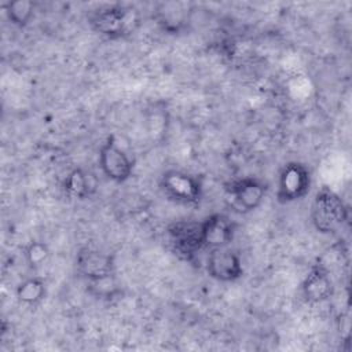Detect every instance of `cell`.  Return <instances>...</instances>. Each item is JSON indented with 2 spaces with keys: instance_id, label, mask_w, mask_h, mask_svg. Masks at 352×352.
<instances>
[{
  "instance_id": "cell-1",
  "label": "cell",
  "mask_w": 352,
  "mask_h": 352,
  "mask_svg": "<svg viewBox=\"0 0 352 352\" xmlns=\"http://www.w3.org/2000/svg\"><path fill=\"white\" fill-rule=\"evenodd\" d=\"M348 219V208L341 197L330 190V187H320L311 205V220L315 230L320 234H333Z\"/></svg>"
},
{
  "instance_id": "cell-2",
  "label": "cell",
  "mask_w": 352,
  "mask_h": 352,
  "mask_svg": "<svg viewBox=\"0 0 352 352\" xmlns=\"http://www.w3.org/2000/svg\"><path fill=\"white\" fill-rule=\"evenodd\" d=\"M133 11L131 7L121 4L102 7L89 15V25L100 36L111 40L120 38L129 32L135 22Z\"/></svg>"
},
{
  "instance_id": "cell-3",
  "label": "cell",
  "mask_w": 352,
  "mask_h": 352,
  "mask_svg": "<svg viewBox=\"0 0 352 352\" xmlns=\"http://www.w3.org/2000/svg\"><path fill=\"white\" fill-rule=\"evenodd\" d=\"M164 194L173 202L197 205L202 199V182L195 175L179 169L165 170L160 179Z\"/></svg>"
},
{
  "instance_id": "cell-4",
  "label": "cell",
  "mask_w": 352,
  "mask_h": 352,
  "mask_svg": "<svg viewBox=\"0 0 352 352\" xmlns=\"http://www.w3.org/2000/svg\"><path fill=\"white\" fill-rule=\"evenodd\" d=\"M311 170L307 165L292 161L283 165L276 188V201L279 204H292L302 199L311 188Z\"/></svg>"
},
{
  "instance_id": "cell-5",
  "label": "cell",
  "mask_w": 352,
  "mask_h": 352,
  "mask_svg": "<svg viewBox=\"0 0 352 352\" xmlns=\"http://www.w3.org/2000/svg\"><path fill=\"white\" fill-rule=\"evenodd\" d=\"M166 234L175 253L184 260H192L198 252L205 249L202 221L179 220L170 223Z\"/></svg>"
},
{
  "instance_id": "cell-6",
  "label": "cell",
  "mask_w": 352,
  "mask_h": 352,
  "mask_svg": "<svg viewBox=\"0 0 352 352\" xmlns=\"http://www.w3.org/2000/svg\"><path fill=\"white\" fill-rule=\"evenodd\" d=\"M98 162L102 173L114 183H124L133 173L132 160L117 144L113 135L107 136V139L99 147Z\"/></svg>"
},
{
  "instance_id": "cell-7",
  "label": "cell",
  "mask_w": 352,
  "mask_h": 352,
  "mask_svg": "<svg viewBox=\"0 0 352 352\" xmlns=\"http://www.w3.org/2000/svg\"><path fill=\"white\" fill-rule=\"evenodd\" d=\"M226 191L232 199V205L241 213H248L256 210L263 204L268 191V184L261 179L246 176L227 183Z\"/></svg>"
},
{
  "instance_id": "cell-8",
  "label": "cell",
  "mask_w": 352,
  "mask_h": 352,
  "mask_svg": "<svg viewBox=\"0 0 352 352\" xmlns=\"http://www.w3.org/2000/svg\"><path fill=\"white\" fill-rule=\"evenodd\" d=\"M76 270L88 283L114 278V257L92 248H82L76 254Z\"/></svg>"
},
{
  "instance_id": "cell-9",
  "label": "cell",
  "mask_w": 352,
  "mask_h": 352,
  "mask_svg": "<svg viewBox=\"0 0 352 352\" xmlns=\"http://www.w3.org/2000/svg\"><path fill=\"white\" fill-rule=\"evenodd\" d=\"M206 272L214 280L235 282L243 275L242 260L239 254L228 246L209 249Z\"/></svg>"
},
{
  "instance_id": "cell-10",
  "label": "cell",
  "mask_w": 352,
  "mask_h": 352,
  "mask_svg": "<svg viewBox=\"0 0 352 352\" xmlns=\"http://www.w3.org/2000/svg\"><path fill=\"white\" fill-rule=\"evenodd\" d=\"M301 292L309 304L323 302L333 294V280L324 264L316 263L309 268L301 283Z\"/></svg>"
},
{
  "instance_id": "cell-11",
  "label": "cell",
  "mask_w": 352,
  "mask_h": 352,
  "mask_svg": "<svg viewBox=\"0 0 352 352\" xmlns=\"http://www.w3.org/2000/svg\"><path fill=\"white\" fill-rule=\"evenodd\" d=\"M201 221L204 230L205 249L224 248L232 242L235 234V224L230 220L227 214L212 213Z\"/></svg>"
},
{
  "instance_id": "cell-12",
  "label": "cell",
  "mask_w": 352,
  "mask_h": 352,
  "mask_svg": "<svg viewBox=\"0 0 352 352\" xmlns=\"http://www.w3.org/2000/svg\"><path fill=\"white\" fill-rule=\"evenodd\" d=\"M15 294L19 302L28 307H34L41 302L47 294L45 280L40 276L26 278L16 286Z\"/></svg>"
},
{
  "instance_id": "cell-13",
  "label": "cell",
  "mask_w": 352,
  "mask_h": 352,
  "mask_svg": "<svg viewBox=\"0 0 352 352\" xmlns=\"http://www.w3.org/2000/svg\"><path fill=\"white\" fill-rule=\"evenodd\" d=\"M63 191L72 199H85L92 194L94 187L88 175L81 168H74L63 180Z\"/></svg>"
},
{
  "instance_id": "cell-14",
  "label": "cell",
  "mask_w": 352,
  "mask_h": 352,
  "mask_svg": "<svg viewBox=\"0 0 352 352\" xmlns=\"http://www.w3.org/2000/svg\"><path fill=\"white\" fill-rule=\"evenodd\" d=\"M4 11L8 21L18 26L25 28L29 25L34 15V3L30 0H14L4 4Z\"/></svg>"
},
{
  "instance_id": "cell-15",
  "label": "cell",
  "mask_w": 352,
  "mask_h": 352,
  "mask_svg": "<svg viewBox=\"0 0 352 352\" xmlns=\"http://www.w3.org/2000/svg\"><path fill=\"white\" fill-rule=\"evenodd\" d=\"M50 254H51L50 248L43 241H37V239L30 241L25 248V260L32 270H37L43 267L48 261Z\"/></svg>"
}]
</instances>
